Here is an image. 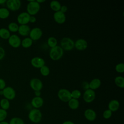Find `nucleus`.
Masks as SVG:
<instances>
[{"instance_id": "f257e3e1", "label": "nucleus", "mask_w": 124, "mask_h": 124, "mask_svg": "<svg viewBox=\"0 0 124 124\" xmlns=\"http://www.w3.org/2000/svg\"><path fill=\"white\" fill-rule=\"evenodd\" d=\"M29 3L27 6V12L30 16H34L37 14L40 9V4L36 0H28Z\"/></svg>"}, {"instance_id": "39448f33", "label": "nucleus", "mask_w": 124, "mask_h": 124, "mask_svg": "<svg viewBox=\"0 0 124 124\" xmlns=\"http://www.w3.org/2000/svg\"><path fill=\"white\" fill-rule=\"evenodd\" d=\"M59 98L64 102H68L71 98V92L66 89H61L58 92Z\"/></svg>"}, {"instance_id": "0eeeda50", "label": "nucleus", "mask_w": 124, "mask_h": 124, "mask_svg": "<svg viewBox=\"0 0 124 124\" xmlns=\"http://www.w3.org/2000/svg\"><path fill=\"white\" fill-rule=\"evenodd\" d=\"M6 5L9 10L16 11L20 9L21 2L19 0H7L6 2Z\"/></svg>"}, {"instance_id": "a211bd4d", "label": "nucleus", "mask_w": 124, "mask_h": 124, "mask_svg": "<svg viewBox=\"0 0 124 124\" xmlns=\"http://www.w3.org/2000/svg\"><path fill=\"white\" fill-rule=\"evenodd\" d=\"M31 31V28L29 25H21L19 26L18 32V33L23 36H26L29 35Z\"/></svg>"}, {"instance_id": "423d86ee", "label": "nucleus", "mask_w": 124, "mask_h": 124, "mask_svg": "<svg viewBox=\"0 0 124 124\" xmlns=\"http://www.w3.org/2000/svg\"><path fill=\"white\" fill-rule=\"evenodd\" d=\"M2 95L4 98L10 101L14 99L16 97V91L12 87L7 86L2 90Z\"/></svg>"}, {"instance_id": "7ed1b4c3", "label": "nucleus", "mask_w": 124, "mask_h": 124, "mask_svg": "<svg viewBox=\"0 0 124 124\" xmlns=\"http://www.w3.org/2000/svg\"><path fill=\"white\" fill-rule=\"evenodd\" d=\"M29 120L33 123H39L42 119V114L41 111L37 108H33L30 110L28 114Z\"/></svg>"}, {"instance_id": "58836bf2", "label": "nucleus", "mask_w": 124, "mask_h": 124, "mask_svg": "<svg viewBox=\"0 0 124 124\" xmlns=\"http://www.w3.org/2000/svg\"><path fill=\"white\" fill-rule=\"evenodd\" d=\"M67 7L66 5H62L61 6V7L60 8V11L62 12V13L65 14V13H66L67 11Z\"/></svg>"}, {"instance_id": "f8f14e48", "label": "nucleus", "mask_w": 124, "mask_h": 124, "mask_svg": "<svg viewBox=\"0 0 124 124\" xmlns=\"http://www.w3.org/2000/svg\"><path fill=\"white\" fill-rule=\"evenodd\" d=\"M30 85L32 90L35 91H41L43 88L42 81L37 78H33L30 81Z\"/></svg>"}, {"instance_id": "f704fd0d", "label": "nucleus", "mask_w": 124, "mask_h": 124, "mask_svg": "<svg viewBox=\"0 0 124 124\" xmlns=\"http://www.w3.org/2000/svg\"><path fill=\"white\" fill-rule=\"evenodd\" d=\"M112 111L109 109H107L105 110L103 113V117L105 119H108L112 116Z\"/></svg>"}, {"instance_id": "4468645a", "label": "nucleus", "mask_w": 124, "mask_h": 124, "mask_svg": "<svg viewBox=\"0 0 124 124\" xmlns=\"http://www.w3.org/2000/svg\"><path fill=\"white\" fill-rule=\"evenodd\" d=\"M74 47L78 50H84L88 47V43L85 39L79 38L74 43Z\"/></svg>"}, {"instance_id": "49530a36", "label": "nucleus", "mask_w": 124, "mask_h": 124, "mask_svg": "<svg viewBox=\"0 0 124 124\" xmlns=\"http://www.w3.org/2000/svg\"><path fill=\"white\" fill-rule=\"evenodd\" d=\"M0 95H2V90L0 91Z\"/></svg>"}, {"instance_id": "79ce46f5", "label": "nucleus", "mask_w": 124, "mask_h": 124, "mask_svg": "<svg viewBox=\"0 0 124 124\" xmlns=\"http://www.w3.org/2000/svg\"><path fill=\"white\" fill-rule=\"evenodd\" d=\"M62 124H75L70 121H66L64 122Z\"/></svg>"}, {"instance_id": "4c0bfd02", "label": "nucleus", "mask_w": 124, "mask_h": 124, "mask_svg": "<svg viewBox=\"0 0 124 124\" xmlns=\"http://www.w3.org/2000/svg\"><path fill=\"white\" fill-rule=\"evenodd\" d=\"M82 86L83 87V88L85 90H87V89H90L89 88V84L88 82L87 81H84L82 82Z\"/></svg>"}, {"instance_id": "6ab92c4d", "label": "nucleus", "mask_w": 124, "mask_h": 124, "mask_svg": "<svg viewBox=\"0 0 124 124\" xmlns=\"http://www.w3.org/2000/svg\"><path fill=\"white\" fill-rule=\"evenodd\" d=\"M120 107V103L116 99H113L110 101L108 104V108L112 112L117 111Z\"/></svg>"}, {"instance_id": "c85d7f7f", "label": "nucleus", "mask_w": 124, "mask_h": 124, "mask_svg": "<svg viewBox=\"0 0 124 124\" xmlns=\"http://www.w3.org/2000/svg\"><path fill=\"white\" fill-rule=\"evenodd\" d=\"M9 124H25V123L22 119L17 117L12 118L9 122Z\"/></svg>"}, {"instance_id": "20e7f679", "label": "nucleus", "mask_w": 124, "mask_h": 124, "mask_svg": "<svg viewBox=\"0 0 124 124\" xmlns=\"http://www.w3.org/2000/svg\"><path fill=\"white\" fill-rule=\"evenodd\" d=\"M74 42L69 37H64L61 41V47L66 51L71 50L74 47Z\"/></svg>"}, {"instance_id": "4be33fe9", "label": "nucleus", "mask_w": 124, "mask_h": 124, "mask_svg": "<svg viewBox=\"0 0 124 124\" xmlns=\"http://www.w3.org/2000/svg\"><path fill=\"white\" fill-rule=\"evenodd\" d=\"M68 105L69 107L72 109H77L79 105V103L78 99L71 98L68 102Z\"/></svg>"}, {"instance_id": "1a4fd4ad", "label": "nucleus", "mask_w": 124, "mask_h": 124, "mask_svg": "<svg viewBox=\"0 0 124 124\" xmlns=\"http://www.w3.org/2000/svg\"><path fill=\"white\" fill-rule=\"evenodd\" d=\"M95 97V93L94 90L91 89H87L85 91L83 95V98L84 101L88 103L93 102Z\"/></svg>"}, {"instance_id": "c756f323", "label": "nucleus", "mask_w": 124, "mask_h": 124, "mask_svg": "<svg viewBox=\"0 0 124 124\" xmlns=\"http://www.w3.org/2000/svg\"><path fill=\"white\" fill-rule=\"evenodd\" d=\"M47 43L48 46L51 48L57 46V40L54 37H49L47 39Z\"/></svg>"}, {"instance_id": "e433bc0d", "label": "nucleus", "mask_w": 124, "mask_h": 124, "mask_svg": "<svg viewBox=\"0 0 124 124\" xmlns=\"http://www.w3.org/2000/svg\"><path fill=\"white\" fill-rule=\"evenodd\" d=\"M5 55V51L4 49L1 47L0 46V61L2 60Z\"/></svg>"}, {"instance_id": "393cba45", "label": "nucleus", "mask_w": 124, "mask_h": 124, "mask_svg": "<svg viewBox=\"0 0 124 124\" xmlns=\"http://www.w3.org/2000/svg\"><path fill=\"white\" fill-rule=\"evenodd\" d=\"M10 106V101L8 99L3 98L0 100V107L1 108L7 110L9 108Z\"/></svg>"}, {"instance_id": "c9c22d12", "label": "nucleus", "mask_w": 124, "mask_h": 124, "mask_svg": "<svg viewBox=\"0 0 124 124\" xmlns=\"http://www.w3.org/2000/svg\"><path fill=\"white\" fill-rule=\"evenodd\" d=\"M5 81L1 78H0V91L3 90L6 86Z\"/></svg>"}, {"instance_id": "9b49d317", "label": "nucleus", "mask_w": 124, "mask_h": 124, "mask_svg": "<svg viewBox=\"0 0 124 124\" xmlns=\"http://www.w3.org/2000/svg\"><path fill=\"white\" fill-rule=\"evenodd\" d=\"M30 16L27 12H22L17 16V21L20 25H27L29 22Z\"/></svg>"}, {"instance_id": "dca6fc26", "label": "nucleus", "mask_w": 124, "mask_h": 124, "mask_svg": "<svg viewBox=\"0 0 124 124\" xmlns=\"http://www.w3.org/2000/svg\"><path fill=\"white\" fill-rule=\"evenodd\" d=\"M85 118L89 121H93L96 118V113L94 110L91 108L86 109L84 113Z\"/></svg>"}, {"instance_id": "a878e982", "label": "nucleus", "mask_w": 124, "mask_h": 124, "mask_svg": "<svg viewBox=\"0 0 124 124\" xmlns=\"http://www.w3.org/2000/svg\"><path fill=\"white\" fill-rule=\"evenodd\" d=\"M61 6L60 2L57 0H52L50 3V7L51 9L55 12L60 11Z\"/></svg>"}, {"instance_id": "bb28decb", "label": "nucleus", "mask_w": 124, "mask_h": 124, "mask_svg": "<svg viewBox=\"0 0 124 124\" xmlns=\"http://www.w3.org/2000/svg\"><path fill=\"white\" fill-rule=\"evenodd\" d=\"M114 82L117 86L123 88L124 87V78L122 76H117L114 79Z\"/></svg>"}, {"instance_id": "2eb2a0df", "label": "nucleus", "mask_w": 124, "mask_h": 124, "mask_svg": "<svg viewBox=\"0 0 124 124\" xmlns=\"http://www.w3.org/2000/svg\"><path fill=\"white\" fill-rule=\"evenodd\" d=\"M53 18L56 22L62 24L65 22L66 20V16L65 14L60 11L55 12L53 15Z\"/></svg>"}, {"instance_id": "a18cd8bd", "label": "nucleus", "mask_w": 124, "mask_h": 124, "mask_svg": "<svg viewBox=\"0 0 124 124\" xmlns=\"http://www.w3.org/2000/svg\"><path fill=\"white\" fill-rule=\"evenodd\" d=\"M45 1H46L45 0H36V1H37L38 3H39V4H40L41 3H43V2H45Z\"/></svg>"}, {"instance_id": "5701e85b", "label": "nucleus", "mask_w": 124, "mask_h": 124, "mask_svg": "<svg viewBox=\"0 0 124 124\" xmlns=\"http://www.w3.org/2000/svg\"><path fill=\"white\" fill-rule=\"evenodd\" d=\"M33 41L30 37H26L21 41V45L24 48H29L31 46Z\"/></svg>"}, {"instance_id": "72a5a7b5", "label": "nucleus", "mask_w": 124, "mask_h": 124, "mask_svg": "<svg viewBox=\"0 0 124 124\" xmlns=\"http://www.w3.org/2000/svg\"><path fill=\"white\" fill-rule=\"evenodd\" d=\"M115 70L118 73H123L124 72V64L123 63H119L117 64L115 67Z\"/></svg>"}, {"instance_id": "c03bdc74", "label": "nucleus", "mask_w": 124, "mask_h": 124, "mask_svg": "<svg viewBox=\"0 0 124 124\" xmlns=\"http://www.w3.org/2000/svg\"><path fill=\"white\" fill-rule=\"evenodd\" d=\"M0 124H9V122L5 121H3L2 122H0Z\"/></svg>"}, {"instance_id": "9d476101", "label": "nucleus", "mask_w": 124, "mask_h": 124, "mask_svg": "<svg viewBox=\"0 0 124 124\" xmlns=\"http://www.w3.org/2000/svg\"><path fill=\"white\" fill-rule=\"evenodd\" d=\"M43 35L42 30L38 28L35 27L31 30L30 32L29 33L30 38L33 41H36L39 40Z\"/></svg>"}, {"instance_id": "6e6552de", "label": "nucleus", "mask_w": 124, "mask_h": 124, "mask_svg": "<svg viewBox=\"0 0 124 124\" xmlns=\"http://www.w3.org/2000/svg\"><path fill=\"white\" fill-rule=\"evenodd\" d=\"M8 42L11 46L16 48L20 46L21 40L17 35L13 34L10 35L8 39Z\"/></svg>"}, {"instance_id": "f3484780", "label": "nucleus", "mask_w": 124, "mask_h": 124, "mask_svg": "<svg viewBox=\"0 0 124 124\" xmlns=\"http://www.w3.org/2000/svg\"><path fill=\"white\" fill-rule=\"evenodd\" d=\"M44 104V100L40 96H35L34 97L31 101V104L34 108H41Z\"/></svg>"}, {"instance_id": "7c9ffc66", "label": "nucleus", "mask_w": 124, "mask_h": 124, "mask_svg": "<svg viewBox=\"0 0 124 124\" xmlns=\"http://www.w3.org/2000/svg\"><path fill=\"white\" fill-rule=\"evenodd\" d=\"M40 73L43 76H47L50 73V69L49 67L46 65H44L40 68Z\"/></svg>"}, {"instance_id": "412c9836", "label": "nucleus", "mask_w": 124, "mask_h": 124, "mask_svg": "<svg viewBox=\"0 0 124 124\" xmlns=\"http://www.w3.org/2000/svg\"><path fill=\"white\" fill-rule=\"evenodd\" d=\"M9 31L5 28L0 29V38L4 40H8L11 35Z\"/></svg>"}, {"instance_id": "a19ab883", "label": "nucleus", "mask_w": 124, "mask_h": 124, "mask_svg": "<svg viewBox=\"0 0 124 124\" xmlns=\"http://www.w3.org/2000/svg\"><path fill=\"white\" fill-rule=\"evenodd\" d=\"M34 94L35 95V96H40V95H41L40 91H34Z\"/></svg>"}, {"instance_id": "2f4dec72", "label": "nucleus", "mask_w": 124, "mask_h": 124, "mask_svg": "<svg viewBox=\"0 0 124 124\" xmlns=\"http://www.w3.org/2000/svg\"><path fill=\"white\" fill-rule=\"evenodd\" d=\"M81 93L80 91L78 90H74L71 92V96L72 98L78 99L81 96Z\"/></svg>"}, {"instance_id": "b1692460", "label": "nucleus", "mask_w": 124, "mask_h": 124, "mask_svg": "<svg viewBox=\"0 0 124 124\" xmlns=\"http://www.w3.org/2000/svg\"><path fill=\"white\" fill-rule=\"evenodd\" d=\"M10 16V11L5 7L0 8V19L7 18Z\"/></svg>"}, {"instance_id": "473e14b6", "label": "nucleus", "mask_w": 124, "mask_h": 124, "mask_svg": "<svg viewBox=\"0 0 124 124\" xmlns=\"http://www.w3.org/2000/svg\"><path fill=\"white\" fill-rule=\"evenodd\" d=\"M8 115L7 110L0 108V122L5 121Z\"/></svg>"}, {"instance_id": "aec40b11", "label": "nucleus", "mask_w": 124, "mask_h": 124, "mask_svg": "<svg viewBox=\"0 0 124 124\" xmlns=\"http://www.w3.org/2000/svg\"><path fill=\"white\" fill-rule=\"evenodd\" d=\"M89 84V88L93 90H94L100 87L101 84V81L99 78H96L92 79Z\"/></svg>"}, {"instance_id": "f03ea898", "label": "nucleus", "mask_w": 124, "mask_h": 124, "mask_svg": "<svg viewBox=\"0 0 124 124\" xmlns=\"http://www.w3.org/2000/svg\"><path fill=\"white\" fill-rule=\"evenodd\" d=\"M63 54V50L59 46L51 48L49 51V57L54 61H57L60 60Z\"/></svg>"}, {"instance_id": "ddd939ff", "label": "nucleus", "mask_w": 124, "mask_h": 124, "mask_svg": "<svg viewBox=\"0 0 124 124\" xmlns=\"http://www.w3.org/2000/svg\"><path fill=\"white\" fill-rule=\"evenodd\" d=\"M31 64L32 66L37 68H40L45 65L44 60L39 57H35L31 59Z\"/></svg>"}, {"instance_id": "ea45409f", "label": "nucleus", "mask_w": 124, "mask_h": 124, "mask_svg": "<svg viewBox=\"0 0 124 124\" xmlns=\"http://www.w3.org/2000/svg\"><path fill=\"white\" fill-rule=\"evenodd\" d=\"M36 21V17H35L34 16H30L29 22L33 23L35 22Z\"/></svg>"}, {"instance_id": "37998d69", "label": "nucleus", "mask_w": 124, "mask_h": 124, "mask_svg": "<svg viewBox=\"0 0 124 124\" xmlns=\"http://www.w3.org/2000/svg\"><path fill=\"white\" fill-rule=\"evenodd\" d=\"M6 2V0H0V5L3 4L5 3Z\"/></svg>"}, {"instance_id": "cd10ccee", "label": "nucleus", "mask_w": 124, "mask_h": 124, "mask_svg": "<svg viewBox=\"0 0 124 124\" xmlns=\"http://www.w3.org/2000/svg\"><path fill=\"white\" fill-rule=\"evenodd\" d=\"M19 26L18 25L14 22H12L9 23L8 25V30L10 32H16L18 31Z\"/></svg>"}]
</instances>
